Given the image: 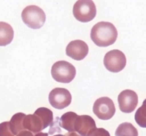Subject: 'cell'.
I'll use <instances>...</instances> for the list:
<instances>
[{
    "label": "cell",
    "mask_w": 146,
    "mask_h": 136,
    "mask_svg": "<svg viewBox=\"0 0 146 136\" xmlns=\"http://www.w3.org/2000/svg\"><path fill=\"white\" fill-rule=\"evenodd\" d=\"M118 31L113 24L107 21H100L93 27L91 31V40L100 47H107L115 42Z\"/></svg>",
    "instance_id": "cell-1"
},
{
    "label": "cell",
    "mask_w": 146,
    "mask_h": 136,
    "mask_svg": "<svg viewBox=\"0 0 146 136\" xmlns=\"http://www.w3.org/2000/svg\"><path fill=\"white\" fill-rule=\"evenodd\" d=\"M21 19L24 24L33 29H38L46 21V14L40 7L30 5L25 7L21 13Z\"/></svg>",
    "instance_id": "cell-2"
},
{
    "label": "cell",
    "mask_w": 146,
    "mask_h": 136,
    "mask_svg": "<svg viewBox=\"0 0 146 136\" xmlns=\"http://www.w3.org/2000/svg\"><path fill=\"white\" fill-rule=\"evenodd\" d=\"M51 76L56 81L63 84H68L75 78L76 68L66 61H59L54 64L51 68Z\"/></svg>",
    "instance_id": "cell-3"
},
{
    "label": "cell",
    "mask_w": 146,
    "mask_h": 136,
    "mask_svg": "<svg viewBox=\"0 0 146 136\" xmlns=\"http://www.w3.org/2000/svg\"><path fill=\"white\" fill-rule=\"evenodd\" d=\"M74 17L81 22H88L95 18L96 7L91 0H79L75 3L73 8Z\"/></svg>",
    "instance_id": "cell-4"
},
{
    "label": "cell",
    "mask_w": 146,
    "mask_h": 136,
    "mask_svg": "<svg viewBox=\"0 0 146 136\" xmlns=\"http://www.w3.org/2000/svg\"><path fill=\"white\" fill-rule=\"evenodd\" d=\"M104 64L106 69L111 72L118 73L125 67L126 58L125 54L120 50H111L106 54Z\"/></svg>",
    "instance_id": "cell-5"
},
{
    "label": "cell",
    "mask_w": 146,
    "mask_h": 136,
    "mask_svg": "<svg viewBox=\"0 0 146 136\" xmlns=\"http://www.w3.org/2000/svg\"><path fill=\"white\" fill-rule=\"evenodd\" d=\"M93 111L99 119L107 121L113 118L115 114V104L108 97H102L95 101Z\"/></svg>",
    "instance_id": "cell-6"
},
{
    "label": "cell",
    "mask_w": 146,
    "mask_h": 136,
    "mask_svg": "<svg viewBox=\"0 0 146 136\" xmlns=\"http://www.w3.org/2000/svg\"><path fill=\"white\" fill-rule=\"evenodd\" d=\"M71 94L64 88H56L50 92L48 101L51 106L56 109L61 110L66 108L71 103Z\"/></svg>",
    "instance_id": "cell-7"
},
{
    "label": "cell",
    "mask_w": 146,
    "mask_h": 136,
    "mask_svg": "<svg viewBox=\"0 0 146 136\" xmlns=\"http://www.w3.org/2000/svg\"><path fill=\"white\" fill-rule=\"evenodd\" d=\"M118 102L120 110L123 113H130L135 111L138 105V95L132 90H124L118 95Z\"/></svg>",
    "instance_id": "cell-8"
},
{
    "label": "cell",
    "mask_w": 146,
    "mask_h": 136,
    "mask_svg": "<svg viewBox=\"0 0 146 136\" xmlns=\"http://www.w3.org/2000/svg\"><path fill=\"white\" fill-rule=\"evenodd\" d=\"M66 54L76 61H81L88 55V46L84 41L74 40L68 44L66 48Z\"/></svg>",
    "instance_id": "cell-9"
},
{
    "label": "cell",
    "mask_w": 146,
    "mask_h": 136,
    "mask_svg": "<svg viewBox=\"0 0 146 136\" xmlns=\"http://www.w3.org/2000/svg\"><path fill=\"white\" fill-rule=\"evenodd\" d=\"M96 128V125L94 118L88 115H78L74 125L75 132L81 136H88L90 133Z\"/></svg>",
    "instance_id": "cell-10"
},
{
    "label": "cell",
    "mask_w": 146,
    "mask_h": 136,
    "mask_svg": "<svg viewBox=\"0 0 146 136\" xmlns=\"http://www.w3.org/2000/svg\"><path fill=\"white\" fill-rule=\"evenodd\" d=\"M23 125H24V129L29 130V131L35 134L45 129L41 118L35 113L33 115H26Z\"/></svg>",
    "instance_id": "cell-11"
},
{
    "label": "cell",
    "mask_w": 146,
    "mask_h": 136,
    "mask_svg": "<svg viewBox=\"0 0 146 136\" xmlns=\"http://www.w3.org/2000/svg\"><path fill=\"white\" fill-rule=\"evenodd\" d=\"M14 30L10 24L0 21V46H5L12 41Z\"/></svg>",
    "instance_id": "cell-12"
},
{
    "label": "cell",
    "mask_w": 146,
    "mask_h": 136,
    "mask_svg": "<svg viewBox=\"0 0 146 136\" xmlns=\"http://www.w3.org/2000/svg\"><path fill=\"white\" fill-rule=\"evenodd\" d=\"M78 115L76 113L69 111L64 113L59 119V126L68 132H75L74 125Z\"/></svg>",
    "instance_id": "cell-13"
},
{
    "label": "cell",
    "mask_w": 146,
    "mask_h": 136,
    "mask_svg": "<svg viewBox=\"0 0 146 136\" xmlns=\"http://www.w3.org/2000/svg\"><path fill=\"white\" fill-rule=\"evenodd\" d=\"M26 115H27L23 113H17L11 117V121L9 122L10 128L14 135H18L20 132L25 131L23 123H24Z\"/></svg>",
    "instance_id": "cell-14"
},
{
    "label": "cell",
    "mask_w": 146,
    "mask_h": 136,
    "mask_svg": "<svg viewBox=\"0 0 146 136\" xmlns=\"http://www.w3.org/2000/svg\"><path fill=\"white\" fill-rule=\"evenodd\" d=\"M115 136H138L136 128L131 123L125 122L120 124L115 133Z\"/></svg>",
    "instance_id": "cell-15"
},
{
    "label": "cell",
    "mask_w": 146,
    "mask_h": 136,
    "mask_svg": "<svg viewBox=\"0 0 146 136\" xmlns=\"http://www.w3.org/2000/svg\"><path fill=\"white\" fill-rule=\"evenodd\" d=\"M34 113L36 114L41 118L43 124H44V128H46L52 123L53 118H53V112L48 108H44V107L38 108L34 112Z\"/></svg>",
    "instance_id": "cell-16"
},
{
    "label": "cell",
    "mask_w": 146,
    "mask_h": 136,
    "mask_svg": "<svg viewBox=\"0 0 146 136\" xmlns=\"http://www.w3.org/2000/svg\"><path fill=\"white\" fill-rule=\"evenodd\" d=\"M135 121L141 128H146V99L143 105L137 110L135 114Z\"/></svg>",
    "instance_id": "cell-17"
},
{
    "label": "cell",
    "mask_w": 146,
    "mask_h": 136,
    "mask_svg": "<svg viewBox=\"0 0 146 136\" xmlns=\"http://www.w3.org/2000/svg\"><path fill=\"white\" fill-rule=\"evenodd\" d=\"M0 136H14L10 128L9 122H3L0 123Z\"/></svg>",
    "instance_id": "cell-18"
},
{
    "label": "cell",
    "mask_w": 146,
    "mask_h": 136,
    "mask_svg": "<svg viewBox=\"0 0 146 136\" xmlns=\"http://www.w3.org/2000/svg\"><path fill=\"white\" fill-rule=\"evenodd\" d=\"M59 117H56V121L52 122V123L50 125V130H49V134H54L55 133H61V130H60L59 126Z\"/></svg>",
    "instance_id": "cell-19"
},
{
    "label": "cell",
    "mask_w": 146,
    "mask_h": 136,
    "mask_svg": "<svg viewBox=\"0 0 146 136\" xmlns=\"http://www.w3.org/2000/svg\"><path fill=\"white\" fill-rule=\"evenodd\" d=\"M88 136H111L108 131L104 128H96L91 133L88 134Z\"/></svg>",
    "instance_id": "cell-20"
},
{
    "label": "cell",
    "mask_w": 146,
    "mask_h": 136,
    "mask_svg": "<svg viewBox=\"0 0 146 136\" xmlns=\"http://www.w3.org/2000/svg\"><path fill=\"white\" fill-rule=\"evenodd\" d=\"M17 136H34L31 132L29 131H23L20 132Z\"/></svg>",
    "instance_id": "cell-21"
},
{
    "label": "cell",
    "mask_w": 146,
    "mask_h": 136,
    "mask_svg": "<svg viewBox=\"0 0 146 136\" xmlns=\"http://www.w3.org/2000/svg\"><path fill=\"white\" fill-rule=\"evenodd\" d=\"M65 136H81V135H79V134L76 133V132H68V133H66Z\"/></svg>",
    "instance_id": "cell-22"
},
{
    "label": "cell",
    "mask_w": 146,
    "mask_h": 136,
    "mask_svg": "<svg viewBox=\"0 0 146 136\" xmlns=\"http://www.w3.org/2000/svg\"><path fill=\"white\" fill-rule=\"evenodd\" d=\"M34 136H48V134L46 133H38Z\"/></svg>",
    "instance_id": "cell-23"
},
{
    "label": "cell",
    "mask_w": 146,
    "mask_h": 136,
    "mask_svg": "<svg viewBox=\"0 0 146 136\" xmlns=\"http://www.w3.org/2000/svg\"><path fill=\"white\" fill-rule=\"evenodd\" d=\"M54 136H65V135H61V134H58V135H54Z\"/></svg>",
    "instance_id": "cell-24"
}]
</instances>
